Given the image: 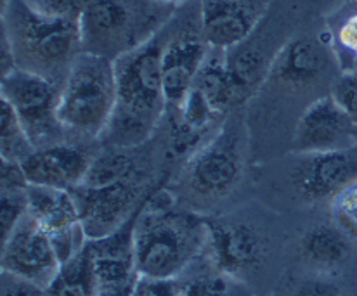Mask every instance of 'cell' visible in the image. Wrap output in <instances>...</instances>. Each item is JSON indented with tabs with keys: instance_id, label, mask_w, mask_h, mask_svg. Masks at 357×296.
<instances>
[{
	"instance_id": "1",
	"label": "cell",
	"mask_w": 357,
	"mask_h": 296,
	"mask_svg": "<svg viewBox=\"0 0 357 296\" xmlns=\"http://www.w3.org/2000/svg\"><path fill=\"white\" fill-rule=\"evenodd\" d=\"M205 217L174 208V199L155 189L134 224V260L139 276L177 279L206 249Z\"/></svg>"
},
{
	"instance_id": "2",
	"label": "cell",
	"mask_w": 357,
	"mask_h": 296,
	"mask_svg": "<svg viewBox=\"0 0 357 296\" xmlns=\"http://www.w3.org/2000/svg\"><path fill=\"white\" fill-rule=\"evenodd\" d=\"M162 51L163 40L155 35L115 59L119 99L102 135L109 148L144 144L165 115L169 104L163 92Z\"/></svg>"
},
{
	"instance_id": "3",
	"label": "cell",
	"mask_w": 357,
	"mask_h": 296,
	"mask_svg": "<svg viewBox=\"0 0 357 296\" xmlns=\"http://www.w3.org/2000/svg\"><path fill=\"white\" fill-rule=\"evenodd\" d=\"M2 28L16 54L17 68L54 80L68 73L73 59L84 51L80 21L44 13L26 0H7Z\"/></svg>"
},
{
	"instance_id": "4",
	"label": "cell",
	"mask_w": 357,
	"mask_h": 296,
	"mask_svg": "<svg viewBox=\"0 0 357 296\" xmlns=\"http://www.w3.org/2000/svg\"><path fill=\"white\" fill-rule=\"evenodd\" d=\"M116 99L115 61L82 51L61 84L59 120L64 130L78 137L102 139Z\"/></svg>"
},
{
	"instance_id": "5",
	"label": "cell",
	"mask_w": 357,
	"mask_h": 296,
	"mask_svg": "<svg viewBox=\"0 0 357 296\" xmlns=\"http://www.w3.org/2000/svg\"><path fill=\"white\" fill-rule=\"evenodd\" d=\"M148 0H98L80 20L82 47L115 61L155 37L156 16L144 13Z\"/></svg>"
},
{
	"instance_id": "6",
	"label": "cell",
	"mask_w": 357,
	"mask_h": 296,
	"mask_svg": "<svg viewBox=\"0 0 357 296\" xmlns=\"http://www.w3.org/2000/svg\"><path fill=\"white\" fill-rule=\"evenodd\" d=\"M59 94L54 80L23 68L3 75L0 81V99L13 106L35 149L63 142L66 130L59 120Z\"/></svg>"
},
{
	"instance_id": "7",
	"label": "cell",
	"mask_w": 357,
	"mask_h": 296,
	"mask_svg": "<svg viewBox=\"0 0 357 296\" xmlns=\"http://www.w3.org/2000/svg\"><path fill=\"white\" fill-rule=\"evenodd\" d=\"M151 192L148 191L144 173L101 187L77 185L71 189L87 241L106 237L119 231L134 217Z\"/></svg>"
},
{
	"instance_id": "8",
	"label": "cell",
	"mask_w": 357,
	"mask_h": 296,
	"mask_svg": "<svg viewBox=\"0 0 357 296\" xmlns=\"http://www.w3.org/2000/svg\"><path fill=\"white\" fill-rule=\"evenodd\" d=\"M243 173V153L238 132L224 125L185 163L188 187L202 198H220L236 187Z\"/></svg>"
},
{
	"instance_id": "9",
	"label": "cell",
	"mask_w": 357,
	"mask_h": 296,
	"mask_svg": "<svg viewBox=\"0 0 357 296\" xmlns=\"http://www.w3.org/2000/svg\"><path fill=\"white\" fill-rule=\"evenodd\" d=\"M0 265L2 270L47 288L63 263L45 231L30 213H26L9 237L2 241Z\"/></svg>"
},
{
	"instance_id": "10",
	"label": "cell",
	"mask_w": 357,
	"mask_h": 296,
	"mask_svg": "<svg viewBox=\"0 0 357 296\" xmlns=\"http://www.w3.org/2000/svg\"><path fill=\"white\" fill-rule=\"evenodd\" d=\"M28 213L52 241L61 263L77 255L87 242L71 191L28 185Z\"/></svg>"
},
{
	"instance_id": "11",
	"label": "cell",
	"mask_w": 357,
	"mask_h": 296,
	"mask_svg": "<svg viewBox=\"0 0 357 296\" xmlns=\"http://www.w3.org/2000/svg\"><path fill=\"white\" fill-rule=\"evenodd\" d=\"M356 146V123L331 95L316 99L300 116L294 149L300 155L342 151Z\"/></svg>"
},
{
	"instance_id": "12",
	"label": "cell",
	"mask_w": 357,
	"mask_h": 296,
	"mask_svg": "<svg viewBox=\"0 0 357 296\" xmlns=\"http://www.w3.org/2000/svg\"><path fill=\"white\" fill-rule=\"evenodd\" d=\"M205 224L208 233L206 249L213 269L241 277L262 263L266 242L255 227L222 219H205Z\"/></svg>"
},
{
	"instance_id": "13",
	"label": "cell",
	"mask_w": 357,
	"mask_h": 296,
	"mask_svg": "<svg viewBox=\"0 0 357 296\" xmlns=\"http://www.w3.org/2000/svg\"><path fill=\"white\" fill-rule=\"evenodd\" d=\"M269 0H199V30L213 49L241 45L255 30Z\"/></svg>"
},
{
	"instance_id": "14",
	"label": "cell",
	"mask_w": 357,
	"mask_h": 296,
	"mask_svg": "<svg viewBox=\"0 0 357 296\" xmlns=\"http://www.w3.org/2000/svg\"><path fill=\"white\" fill-rule=\"evenodd\" d=\"M141 208L113 234L85 242L99 291L132 293L139 277L134 260V224Z\"/></svg>"
},
{
	"instance_id": "15",
	"label": "cell",
	"mask_w": 357,
	"mask_h": 296,
	"mask_svg": "<svg viewBox=\"0 0 357 296\" xmlns=\"http://www.w3.org/2000/svg\"><path fill=\"white\" fill-rule=\"evenodd\" d=\"M295 173V187L309 201L337 198L347 185L357 180V155L352 149L314 153Z\"/></svg>"
},
{
	"instance_id": "16",
	"label": "cell",
	"mask_w": 357,
	"mask_h": 296,
	"mask_svg": "<svg viewBox=\"0 0 357 296\" xmlns=\"http://www.w3.org/2000/svg\"><path fill=\"white\" fill-rule=\"evenodd\" d=\"M92 156L82 148L68 142L35 149L30 158L21 163L24 176L30 185H45V187L66 189L84 182L91 166Z\"/></svg>"
},
{
	"instance_id": "17",
	"label": "cell",
	"mask_w": 357,
	"mask_h": 296,
	"mask_svg": "<svg viewBox=\"0 0 357 296\" xmlns=\"http://www.w3.org/2000/svg\"><path fill=\"white\" fill-rule=\"evenodd\" d=\"M208 47L202 33H182L170 40H163V92L169 108L181 104L195 87V80L208 54Z\"/></svg>"
},
{
	"instance_id": "18",
	"label": "cell",
	"mask_w": 357,
	"mask_h": 296,
	"mask_svg": "<svg viewBox=\"0 0 357 296\" xmlns=\"http://www.w3.org/2000/svg\"><path fill=\"white\" fill-rule=\"evenodd\" d=\"M328 63L326 45L319 38L297 37L281 49L271 71L284 84L305 85L316 81L324 73Z\"/></svg>"
},
{
	"instance_id": "19",
	"label": "cell",
	"mask_w": 357,
	"mask_h": 296,
	"mask_svg": "<svg viewBox=\"0 0 357 296\" xmlns=\"http://www.w3.org/2000/svg\"><path fill=\"white\" fill-rule=\"evenodd\" d=\"M226 52L222 49L212 47L195 80V88H198L208 99L210 104L222 115L246 99L231 71Z\"/></svg>"
},
{
	"instance_id": "20",
	"label": "cell",
	"mask_w": 357,
	"mask_h": 296,
	"mask_svg": "<svg viewBox=\"0 0 357 296\" xmlns=\"http://www.w3.org/2000/svg\"><path fill=\"white\" fill-rule=\"evenodd\" d=\"M300 253L307 263L328 272L347 262L352 253L351 239L340 226L319 224L303 234Z\"/></svg>"
},
{
	"instance_id": "21",
	"label": "cell",
	"mask_w": 357,
	"mask_h": 296,
	"mask_svg": "<svg viewBox=\"0 0 357 296\" xmlns=\"http://www.w3.org/2000/svg\"><path fill=\"white\" fill-rule=\"evenodd\" d=\"M98 293L99 288L85 246L61 265L52 283L45 288L47 296H98Z\"/></svg>"
},
{
	"instance_id": "22",
	"label": "cell",
	"mask_w": 357,
	"mask_h": 296,
	"mask_svg": "<svg viewBox=\"0 0 357 296\" xmlns=\"http://www.w3.org/2000/svg\"><path fill=\"white\" fill-rule=\"evenodd\" d=\"M139 173L144 172L137 165L134 156L128 153V149L108 148L106 151L99 153L98 156H92L87 176H85L80 185L101 187V185H108L113 184V182L135 177Z\"/></svg>"
},
{
	"instance_id": "23",
	"label": "cell",
	"mask_w": 357,
	"mask_h": 296,
	"mask_svg": "<svg viewBox=\"0 0 357 296\" xmlns=\"http://www.w3.org/2000/svg\"><path fill=\"white\" fill-rule=\"evenodd\" d=\"M35 151L33 142L7 101L0 99V156L10 163H23Z\"/></svg>"
},
{
	"instance_id": "24",
	"label": "cell",
	"mask_w": 357,
	"mask_h": 296,
	"mask_svg": "<svg viewBox=\"0 0 357 296\" xmlns=\"http://www.w3.org/2000/svg\"><path fill=\"white\" fill-rule=\"evenodd\" d=\"M181 296H255L241 277L220 272L198 274L181 284Z\"/></svg>"
},
{
	"instance_id": "25",
	"label": "cell",
	"mask_w": 357,
	"mask_h": 296,
	"mask_svg": "<svg viewBox=\"0 0 357 296\" xmlns=\"http://www.w3.org/2000/svg\"><path fill=\"white\" fill-rule=\"evenodd\" d=\"M227 63H229V68L233 71L234 78H236L239 88L243 91L245 98H248L259 87L264 75H266L267 68L262 54L253 47L241 49V45H238V47L231 49V52L227 54Z\"/></svg>"
},
{
	"instance_id": "26",
	"label": "cell",
	"mask_w": 357,
	"mask_h": 296,
	"mask_svg": "<svg viewBox=\"0 0 357 296\" xmlns=\"http://www.w3.org/2000/svg\"><path fill=\"white\" fill-rule=\"evenodd\" d=\"M28 213L26 189H0V239L6 241L14 227Z\"/></svg>"
},
{
	"instance_id": "27",
	"label": "cell",
	"mask_w": 357,
	"mask_h": 296,
	"mask_svg": "<svg viewBox=\"0 0 357 296\" xmlns=\"http://www.w3.org/2000/svg\"><path fill=\"white\" fill-rule=\"evenodd\" d=\"M333 213L337 226H340L349 236L357 239V180L347 185L333 199Z\"/></svg>"
},
{
	"instance_id": "28",
	"label": "cell",
	"mask_w": 357,
	"mask_h": 296,
	"mask_svg": "<svg viewBox=\"0 0 357 296\" xmlns=\"http://www.w3.org/2000/svg\"><path fill=\"white\" fill-rule=\"evenodd\" d=\"M330 95L357 127V70L344 71L335 80Z\"/></svg>"
},
{
	"instance_id": "29",
	"label": "cell",
	"mask_w": 357,
	"mask_h": 296,
	"mask_svg": "<svg viewBox=\"0 0 357 296\" xmlns=\"http://www.w3.org/2000/svg\"><path fill=\"white\" fill-rule=\"evenodd\" d=\"M0 296H47L45 288L17 274L2 270L0 274Z\"/></svg>"
},
{
	"instance_id": "30",
	"label": "cell",
	"mask_w": 357,
	"mask_h": 296,
	"mask_svg": "<svg viewBox=\"0 0 357 296\" xmlns=\"http://www.w3.org/2000/svg\"><path fill=\"white\" fill-rule=\"evenodd\" d=\"M130 296H181V283L177 279L139 276Z\"/></svg>"
},
{
	"instance_id": "31",
	"label": "cell",
	"mask_w": 357,
	"mask_h": 296,
	"mask_svg": "<svg viewBox=\"0 0 357 296\" xmlns=\"http://www.w3.org/2000/svg\"><path fill=\"white\" fill-rule=\"evenodd\" d=\"M98 0H45L38 9L44 13L54 14L59 17L80 21L82 16L91 9Z\"/></svg>"
},
{
	"instance_id": "32",
	"label": "cell",
	"mask_w": 357,
	"mask_h": 296,
	"mask_svg": "<svg viewBox=\"0 0 357 296\" xmlns=\"http://www.w3.org/2000/svg\"><path fill=\"white\" fill-rule=\"evenodd\" d=\"M337 42L349 56L357 58V9L340 21L337 28Z\"/></svg>"
},
{
	"instance_id": "33",
	"label": "cell",
	"mask_w": 357,
	"mask_h": 296,
	"mask_svg": "<svg viewBox=\"0 0 357 296\" xmlns=\"http://www.w3.org/2000/svg\"><path fill=\"white\" fill-rule=\"evenodd\" d=\"M295 296H342L340 288L328 279H307L295 291Z\"/></svg>"
},
{
	"instance_id": "34",
	"label": "cell",
	"mask_w": 357,
	"mask_h": 296,
	"mask_svg": "<svg viewBox=\"0 0 357 296\" xmlns=\"http://www.w3.org/2000/svg\"><path fill=\"white\" fill-rule=\"evenodd\" d=\"M98 296H130L127 291H99Z\"/></svg>"
},
{
	"instance_id": "35",
	"label": "cell",
	"mask_w": 357,
	"mask_h": 296,
	"mask_svg": "<svg viewBox=\"0 0 357 296\" xmlns=\"http://www.w3.org/2000/svg\"><path fill=\"white\" fill-rule=\"evenodd\" d=\"M153 2H156V3H160V6H176V3H178V2H182V0H153Z\"/></svg>"
},
{
	"instance_id": "36",
	"label": "cell",
	"mask_w": 357,
	"mask_h": 296,
	"mask_svg": "<svg viewBox=\"0 0 357 296\" xmlns=\"http://www.w3.org/2000/svg\"><path fill=\"white\" fill-rule=\"evenodd\" d=\"M26 2L31 3V6H35V7H40L45 0H26Z\"/></svg>"
}]
</instances>
